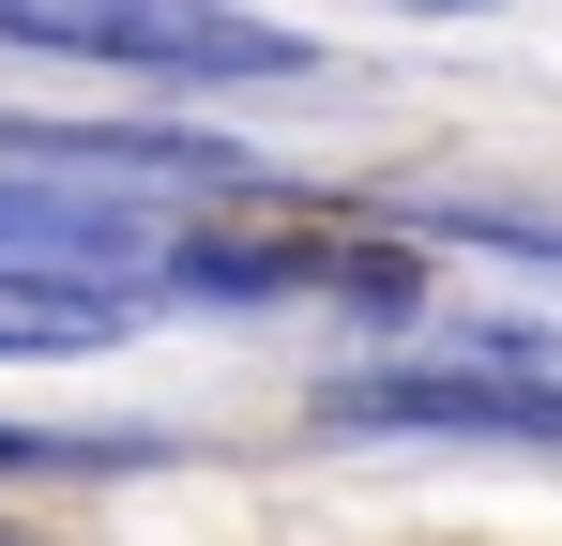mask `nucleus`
Masks as SVG:
<instances>
[{
  "label": "nucleus",
  "mask_w": 562,
  "mask_h": 546,
  "mask_svg": "<svg viewBox=\"0 0 562 546\" xmlns=\"http://www.w3.org/2000/svg\"><path fill=\"white\" fill-rule=\"evenodd\" d=\"M0 546H15V532H0Z\"/></svg>",
  "instance_id": "423d86ee"
},
{
  "label": "nucleus",
  "mask_w": 562,
  "mask_h": 546,
  "mask_svg": "<svg viewBox=\"0 0 562 546\" xmlns=\"http://www.w3.org/2000/svg\"><path fill=\"white\" fill-rule=\"evenodd\" d=\"M0 46H46V61H106V77L153 91H274L319 46L244 15V0H0Z\"/></svg>",
  "instance_id": "f257e3e1"
},
{
  "label": "nucleus",
  "mask_w": 562,
  "mask_h": 546,
  "mask_svg": "<svg viewBox=\"0 0 562 546\" xmlns=\"http://www.w3.org/2000/svg\"><path fill=\"white\" fill-rule=\"evenodd\" d=\"M137 319H153V288H122V273H31V259H0V364L122 350Z\"/></svg>",
  "instance_id": "7ed1b4c3"
},
{
  "label": "nucleus",
  "mask_w": 562,
  "mask_h": 546,
  "mask_svg": "<svg viewBox=\"0 0 562 546\" xmlns=\"http://www.w3.org/2000/svg\"><path fill=\"white\" fill-rule=\"evenodd\" d=\"M0 152L15 168H61L77 197H122V213L137 197H244L259 182L228 137H153V122H0Z\"/></svg>",
  "instance_id": "f03ea898"
},
{
  "label": "nucleus",
  "mask_w": 562,
  "mask_h": 546,
  "mask_svg": "<svg viewBox=\"0 0 562 546\" xmlns=\"http://www.w3.org/2000/svg\"><path fill=\"white\" fill-rule=\"evenodd\" d=\"M411 15H471V0H411Z\"/></svg>",
  "instance_id": "39448f33"
},
{
  "label": "nucleus",
  "mask_w": 562,
  "mask_h": 546,
  "mask_svg": "<svg viewBox=\"0 0 562 546\" xmlns=\"http://www.w3.org/2000/svg\"><path fill=\"white\" fill-rule=\"evenodd\" d=\"M153 425H0V470H153Z\"/></svg>",
  "instance_id": "20e7f679"
}]
</instances>
